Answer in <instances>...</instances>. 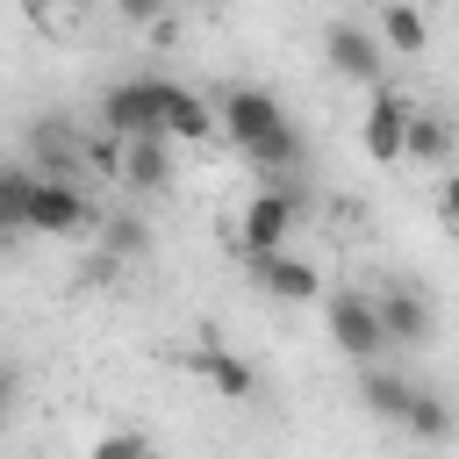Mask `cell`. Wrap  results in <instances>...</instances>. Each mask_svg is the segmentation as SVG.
Instances as JSON below:
<instances>
[{"label": "cell", "instance_id": "cell-1", "mask_svg": "<svg viewBox=\"0 0 459 459\" xmlns=\"http://www.w3.org/2000/svg\"><path fill=\"white\" fill-rule=\"evenodd\" d=\"M215 129H230V143L258 165V172H294L301 165V129L287 122V108L265 86H230L215 100Z\"/></svg>", "mask_w": 459, "mask_h": 459}, {"label": "cell", "instance_id": "cell-2", "mask_svg": "<svg viewBox=\"0 0 459 459\" xmlns=\"http://www.w3.org/2000/svg\"><path fill=\"white\" fill-rule=\"evenodd\" d=\"M323 316H330V337H337V351H344V359L373 366V359L387 351V330H380V308H373V294H366V287H337V294L323 301Z\"/></svg>", "mask_w": 459, "mask_h": 459}, {"label": "cell", "instance_id": "cell-3", "mask_svg": "<svg viewBox=\"0 0 459 459\" xmlns=\"http://www.w3.org/2000/svg\"><path fill=\"white\" fill-rule=\"evenodd\" d=\"M86 222H93V208H86L79 179H43V172H36L22 230H29V237H86Z\"/></svg>", "mask_w": 459, "mask_h": 459}, {"label": "cell", "instance_id": "cell-4", "mask_svg": "<svg viewBox=\"0 0 459 459\" xmlns=\"http://www.w3.org/2000/svg\"><path fill=\"white\" fill-rule=\"evenodd\" d=\"M158 86L165 79H115L100 93V129L108 136H165L158 129Z\"/></svg>", "mask_w": 459, "mask_h": 459}, {"label": "cell", "instance_id": "cell-5", "mask_svg": "<svg viewBox=\"0 0 459 459\" xmlns=\"http://www.w3.org/2000/svg\"><path fill=\"white\" fill-rule=\"evenodd\" d=\"M294 215H301V194H294V186H265V194L244 208V222H237V244H244V258H258V251H287V230H294Z\"/></svg>", "mask_w": 459, "mask_h": 459}, {"label": "cell", "instance_id": "cell-6", "mask_svg": "<svg viewBox=\"0 0 459 459\" xmlns=\"http://www.w3.org/2000/svg\"><path fill=\"white\" fill-rule=\"evenodd\" d=\"M409 108H416V100H409L402 86H387V79L373 86V108H366V122H359V143H366V158H373V165H394V158H402Z\"/></svg>", "mask_w": 459, "mask_h": 459}, {"label": "cell", "instance_id": "cell-7", "mask_svg": "<svg viewBox=\"0 0 459 459\" xmlns=\"http://www.w3.org/2000/svg\"><path fill=\"white\" fill-rule=\"evenodd\" d=\"M373 308H380L387 344H430V330H437V316H430V301H423L416 280H387V287L373 294Z\"/></svg>", "mask_w": 459, "mask_h": 459}, {"label": "cell", "instance_id": "cell-8", "mask_svg": "<svg viewBox=\"0 0 459 459\" xmlns=\"http://www.w3.org/2000/svg\"><path fill=\"white\" fill-rule=\"evenodd\" d=\"M323 57H330V72H337V79H359V86H380V65H387L380 36H373V29H359V22H330Z\"/></svg>", "mask_w": 459, "mask_h": 459}, {"label": "cell", "instance_id": "cell-9", "mask_svg": "<svg viewBox=\"0 0 459 459\" xmlns=\"http://www.w3.org/2000/svg\"><path fill=\"white\" fill-rule=\"evenodd\" d=\"M251 265V280L273 294V301H316L323 294V273L301 258V251H258V258H244Z\"/></svg>", "mask_w": 459, "mask_h": 459}, {"label": "cell", "instance_id": "cell-10", "mask_svg": "<svg viewBox=\"0 0 459 459\" xmlns=\"http://www.w3.org/2000/svg\"><path fill=\"white\" fill-rule=\"evenodd\" d=\"M158 129L172 136V143H208L215 136V108L194 93V86H158Z\"/></svg>", "mask_w": 459, "mask_h": 459}, {"label": "cell", "instance_id": "cell-11", "mask_svg": "<svg viewBox=\"0 0 459 459\" xmlns=\"http://www.w3.org/2000/svg\"><path fill=\"white\" fill-rule=\"evenodd\" d=\"M122 186L165 194L172 186V136H122Z\"/></svg>", "mask_w": 459, "mask_h": 459}, {"label": "cell", "instance_id": "cell-12", "mask_svg": "<svg viewBox=\"0 0 459 459\" xmlns=\"http://www.w3.org/2000/svg\"><path fill=\"white\" fill-rule=\"evenodd\" d=\"M186 366H194V373H201V380H208V387H215L222 402H251V394H258V373H251V366H244L237 351H222L215 337H201Z\"/></svg>", "mask_w": 459, "mask_h": 459}, {"label": "cell", "instance_id": "cell-13", "mask_svg": "<svg viewBox=\"0 0 459 459\" xmlns=\"http://www.w3.org/2000/svg\"><path fill=\"white\" fill-rule=\"evenodd\" d=\"M29 151H36V172H43V179H79V172H86V143H79L65 122H36V129H29Z\"/></svg>", "mask_w": 459, "mask_h": 459}, {"label": "cell", "instance_id": "cell-14", "mask_svg": "<svg viewBox=\"0 0 459 459\" xmlns=\"http://www.w3.org/2000/svg\"><path fill=\"white\" fill-rule=\"evenodd\" d=\"M459 143V122L437 115V108H409V129H402V158H423V165H445Z\"/></svg>", "mask_w": 459, "mask_h": 459}, {"label": "cell", "instance_id": "cell-15", "mask_svg": "<svg viewBox=\"0 0 459 459\" xmlns=\"http://www.w3.org/2000/svg\"><path fill=\"white\" fill-rule=\"evenodd\" d=\"M359 402H366V416L402 423L409 402H416V380H402V373H387V366H366V373H359Z\"/></svg>", "mask_w": 459, "mask_h": 459}, {"label": "cell", "instance_id": "cell-16", "mask_svg": "<svg viewBox=\"0 0 459 459\" xmlns=\"http://www.w3.org/2000/svg\"><path fill=\"white\" fill-rule=\"evenodd\" d=\"M380 43L402 50V57H416V50L430 43V29H423V14H416L409 0H387V7H380Z\"/></svg>", "mask_w": 459, "mask_h": 459}, {"label": "cell", "instance_id": "cell-17", "mask_svg": "<svg viewBox=\"0 0 459 459\" xmlns=\"http://www.w3.org/2000/svg\"><path fill=\"white\" fill-rule=\"evenodd\" d=\"M402 430H409V437H423V445H445V437H452V402H445V394H430V387H416V402H409Z\"/></svg>", "mask_w": 459, "mask_h": 459}, {"label": "cell", "instance_id": "cell-18", "mask_svg": "<svg viewBox=\"0 0 459 459\" xmlns=\"http://www.w3.org/2000/svg\"><path fill=\"white\" fill-rule=\"evenodd\" d=\"M29 186H36V165H0V237H29V230H22Z\"/></svg>", "mask_w": 459, "mask_h": 459}, {"label": "cell", "instance_id": "cell-19", "mask_svg": "<svg viewBox=\"0 0 459 459\" xmlns=\"http://www.w3.org/2000/svg\"><path fill=\"white\" fill-rule=\"evenodd\" d=\"M86 459H158V452H151V437H143V430H100Z\"/></svg>", "mask_w": 459, "mask_h": 459}, {"label": "cell", "instance_id": "cell-20", "mask_svg": "<svg viewBox=\"0 0 459 459\" xmlns=\"http://www.w3.org/2000/svg\"><path fill=\"white\" fill-rule=\"evenodd\" d=\"M108 244H115V251H143V222H136V215H115V222H108Z\"/></svg>", "mask_w": 459, "mask_h": 459}, {"label": "cell", "instance_id": "cell-21", "mask_svg": "<svg viewBox=\"0 0 459 459\" xmlns=\"http://www.w3.org/2000/svg\"><path fill=\"white\" fill-rule=\"evenodd\" d=\"M165 7H172V0H115V14H122V22H136V29H151Z\"/></svg>", "mask_w": 459, "mask_h": 459}, {"label": "cell", "instance_id": "cell-22", "mask_svg": "<svg viewBox=\"0 0 459 459\" xmlns=\"http://www.w3.org/2000/svg\"><path fill=\"white\" fill-rule=\"evenodd\" d=\"M437 215L459 230V172H445V186H437Z\"/></svg>", "mask_w": 459, "mask_h": 459}, {"label": "cell", "instance_id": "cell-23", "mask_svg": "<svg viewBox=\"0 0 459 459\" xmlns=\"http://www.w3.org/2000/svg\"><path fill=\"white\" fill-rule=\"evenodd\" d=\"M7 402H14V366L0 359V409H7Z\"/></svg>", "mask_w": 459, "mask_h": 459}, {"label": "cell", "instance_id": "cell-24", "mask_svg": "<svg viewBox=\"0 0 459 459\" xmlns=\"http://www.w3.org/2000/svg\"><path fill=\"white\" fill-rule=\"evenodd\" d=\"M22 7H29V14H50V7H57V0H22Z\"/></svg>", "mask_w": 459, "mask_h": 459}, {"label": "cell", "instance_id": "cell-25", "mask_svg": "<svg viewBox=\"0 0 459 459\" xmlns=\"http://www.w3.org/2000/svg\"><path fill=\"white\" fill-rule=\"evenodd\" d=\"M0 423H7V409H0Z\"/></svg>", "mask_w": 459, "mask_h": 459}]
</instances>
